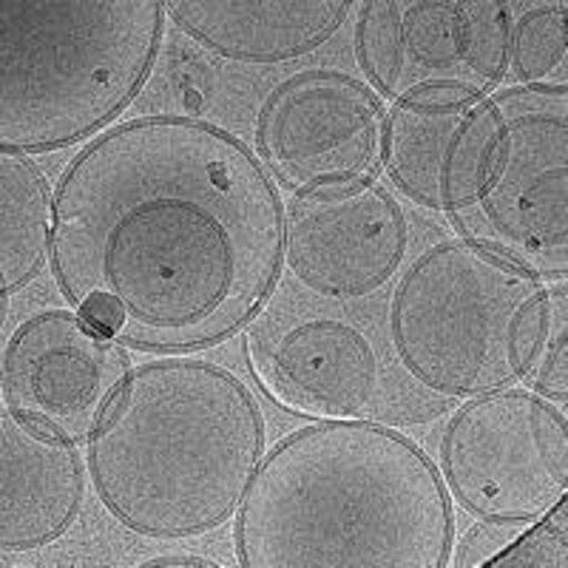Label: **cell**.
I'll return each mask as SVG.
<instances>
[{
	"label": "cell",
	"mask_w": 568,
	"mask_h": 568,
	"mask_svg": "<svg viewBox=\"0 0 568 568\" xmlns=\"http://www.w3.org/2000/svg\"><path fill=\"white\" fill-rule=\"evenodd\" d=\"M284 202L256 151L200 116L109 125L52 196V258L69 307L142 353L216 347L282 273Z\"/></svg>",
	"instance_id": "6da1fadb"
},
{
	"label": "cell",
	"mask_w": 568,
	"mask_h": 568,
	"mask_svg": "<svg viewBox=\"0 0 568 568\" xmlns=\"http://www.w3.org/2000/svg\"><path fill=\"white\" fill-rule=\"evenodd\" d=\"M453 542L435 460L375 420H318L278 440L233 517L245 568H446Z\"/></svg>",
	"instance_id": "7a4b0ae2"
},
{
	"label": "cell",
	"mask_w": 568,
	"mask_h": 568,
	"mask_svg": "<svg viewBox=\"0 0 568 568\" xmlns=\"http://www.w3.org/2000/svg\"><path fill=\"white\" fill-rule=\"evenodd\" d=\"M265 453V415L240 375L169 355L131 367L85 440V471L114 524L187 540L231 524Z\"/></svg>",
	"instance_id": "3957f363"
},
{
	"label": "cell",
	"mask_w": 568,
	"mask_h": 568,
	"mask_svg": "<svg viewBox=\"0 0 568 568\" xmlns=\"http://www.w3.org/2000/svg\"><path fill=\"white\" fill-rule=\"evenodd\" d=\"M169 0H0V145L89 142L149 85Z\"/></svg>",
	"instance_id": "277c9868"
},
{
	"label": "cell",
	"mask_w": 568,
	"mask_h": 568,
	"mask_svg": "<svg viewBox=\"0 0 568 568\" xmlns=\"http://www.w3.org/2000/svg\"><path fill=\"white\" fill-rule=\"evenodd\" d=\"M551 282L471 240L420 251L395 276L387 336L409 384L438 400L524 384Z\"/></svg>",
	"instance_id": "5b68a950"
},
{
	"label": "cell",
	"mask_w": 568,
	"mask_h": 568,
	"mask_svg": "<svg viewBox=\"0 0 568 568\" xmlns=\"http://www.w3.org/2000/svg\"><path fill=\"white\" fill-rule=\"evenodd\" d=\"M449 222L546 282L568 278V83L475 103Z\"/></svg>",
	"instance_id": "8992f818"
},
{
	"label": "cell",
	"mask_w": 568,
	"mask_h": 568,
	"mask_svg": "<svg viewBox=\"0 0 568 568\" xmlns=\"http://www.w3.org/2000/svg\"><path fill=\"white\" fill-rule=\"evenodd\" d=\"M435 466L471 517L531 524L568 497L566 407L524 384L460 400Z\"/></svg>",
	"instance_id": "52a82bcc"
},
{
	"label": "cell",
	"mask_w": 568,
	"mask_h": 568,
	"mask_svg": "<svg viewBox=\"0 0 568 568\" xmlns=\"http://www.w3.org/2000/svg\"><path fill=\"white\" fill-rule=\"evenodd\" d=\"M355 63L387 105L486 98L509 78L506 0H358Z\"/></svg>",
	"instance_id": "ba28073f"
},
{
	"label": "cell",
	"mask_w": 568,
	"mask_h": 568,
	"mask_svg": "<svg viewBox=\"0 0 568 568\" xmlns=\"http://www.w3.org/2000/svg\"><path fill=\"white\" fill-rule=\"evenodd\" d=\"M245 349L256 384L284 413L311 420H378L393 413L382 347L342 313L267 298L247 324Z\"/></svg>",
	"instance_id": "9c48e42d"
},
{
	"label": "cell",
	"mask_w": 568,
	"mask_h": 568,
	"mask_svg": "<svg viewBox=\"0 0 568 568\" xmlns=\"http://www.w3.org/2000/svg\"><path fill=\"white\" fill-rule=\"evenodd\" d=\"M384 100L347 71L311 69L282 80L256 116V156L291 194L373 180L382 169Z\"/></svg>",
	"instance_id": "30bf717a"
},
{
	"label": "cell",
	"mask_w": 568,
	"mask_h": 568,
	"mask_svg": "<svg viewBox=\"0 0 568 568\" xmlns=\"http://www.w3.org/2000/svg\"><path fill=\"white\" fill-rule=\"evenodd\" d=\"M129 373V347L71 307H45L18 322L0 349V400L45 433L85 444Z\"/></svg>",
	"instance_id": "8fae6325"
},
{
	"label": "cell",
	"mask_w": 568,
	"mask_h": 568,
	"mask_svg": "<svg viewBox=\"0 0 568 568\" xmlns=\"http://www.w3.org/2000/svg\"><path fill=\"white\" fill-rule=\"evenodd\" d=\"M407 251V213L373 180L293 194L284 205L282 265L324 302H362L387 291Z\"/></svg>",
	"instance_id": "7c38bea8"
},
{
	"label": "cell",
	"mask_w": 568,
	"mask_h": 568,
	"mask_svg": "<svg viewBox=\"0 0 568 568\" xmlns=\"http://www.w3.org/2000/svg\"><path fill=\"white\" fill-rule=\"evenodd\" d=\"M85 478L78 444L0 409V551L60 540L83 509Z\"/></svg>",
	"instance_id": "4fadbf2b"
},
{
	"label": "cell",
	"mask_w": 568,
	"mask_h": 568,
	"mask_svg": "<svg viewBox=\"0 0 568 568\" xmlns=\"http://www.w3.org/2000/svg\"><path fill=\"white\" fill-rule=\"evenodd\" d=\"M358 0H169V20L205 52L240 65H287L318 52Z\"/></svg>",
	"instance_id": "5bb4252c"
},
{
	"label": "cell",
	"mask_w": 568,
	"mask_h": 568,
	"mask_svg": "<svg viewBox=\"0 0 568 568\" xmlns=\"http://www.w3.org/2000/svg\"><path fill=\"white\" fill-rule=\"evenodd\" d=\"M480 98H426L387 105L382 169L404 200L449 220L466 129Z\"/></svg>",
	"instance_id": "9a60e30c"
},
{
	"label": "cell",
	"mask_w": 568,
	"mask_h": 568,
	"mask_svg": "<svg viewBox=\"0 0 568 568\" xmlns=\"http://www.w3.org/2000/svg\"><path fill=\"white\" fill-rule=\"evenodd\" d=\"M52 182L32 154L0 145V296L12 298L52 258Z\"/></svg>",
	"instance_id": "2e32d148"
},
{
	"label": "cell",
	"mask_w": 568,
	"mask_h": 568,
	"mask_svg": "<svg viewBox=\"0 0 568 568\" xmlns=\"http://www.w3.org/2000/svg\"><path fill=\"white\" fill-rule=\"evenodd\" d=\"M515 85L566 83L568 0H506Z\"/></svg>",
	"instance_id": "e0dca14e"
},
{
	"label": "cell",
	"mask_w": 568,
	"mask_h": 568,
	"mask_svg": "<svg viewBox=\"0 0 568 568\" xmlns=\"http://www.w3.org/2000/svg\"><path fill=\"white\" fill-rule=\"evenodd\" d=\"M524 387L568 407V278L551 282L546 324Z\"/></svg>",
	"instance_id": "ac0fdd59"
},
{
	"label": "cell",
	"mask_w": 568,
	"mask_h": 568,
	"mask_svg": "<svg viewBox=\"0 0 568 568\" xmlns=\"http://www.w3.org/2000/svg\"><path fill=\"white\" fill-rule=\"evenodd\" d=\"M491 568H568V497L526 524Z\"/></svg>",
	"instance_id": "d6986e66"
},
{
	"label": "cell",
	"mask_w": 568,
	"mask_h": 568,
	"mask_svg": "<svg viewBox=\"0 0 568 568\" xmlns=\"http://www.w3.org/2000/svg\"><path fill=\"white\" fill-rule=\"evenodd\" d=\"M526 524H500V520H478L453 542L449 566L455 568H480L489 566L500 551L517 537Z\"/></svg>",
	"instance_id": "ffe728a7"
},
{
	"label": "cell",
	"mask_w": 568,
	"mask_h": 568,
	"mask_svg": "<svg viewBox=\"0 0 568 568\" xmlns=\"http://www.w3.org/2000/svg\"><path fill=\"white\" fill-rule=\"evenodd\" d=\"M145 566H213V560L205 555H160L145 560Z\"/></svg>",
	"instance_id": "44dd1931"
},
{
	"label": "cell",
	"mask_w": 568,
	"mask_h": 568,
	"mask_svg": "<svg viewBox=\"0 0 568 568\" xmlns=\"http://www.w3.org/2000/svg\"><path fill=\"white\" fill-rule=\"evenodd\" d=\"M7 313H9V298L0 296V329H3V322H7Z\"/></svg>",
	"instance_id": "7402d4cb"
},
{
	"label": "cell",
	"mask_w": 568,
	"mask_h": 568,
	"mask_svg": "<svg viewBox=\"0 0 568 568\" xmlns=\"http://www.w3.org/2000/svg\"><path fill=\"white\" fill-rule=\"evenodd\" d=\"M0 409H3V400H0Z\"/></svg>",
	"instance_id": "603a6c76"
}]
</instances>
